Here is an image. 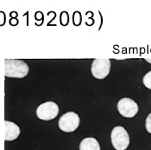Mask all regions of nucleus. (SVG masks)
Instances as JSON below:
<instances>
[{"label":"nucleus","instance_id":"obj_8","mask_svg":"<svg viewBox=\"0 0 151 150\" xmlns=\"http://www.w3.org/2000/svg\"><path fill=\"white\" fill-rule=\"evenodd\" d=\"M80 150H101L99 141L93 137H87L80 143Z\"/></svg>","mask_w":151,"mask_h":150},{"label":"nucleus","instance_id":"obj_2","mask_svg":"<svg viewBox=\"0 0 151 150\" xmlns=\"http://www.w3.org/2000/svg\"><path fill=\"white\" fill-rule=\"evenodd\" d=\"M111 140L113 148L116 150H126L130 142L128 132L122 126H116L112 129Z\"/></svg>","mask_w":151,"mask_h":150},{"label":"nucleus","instance_id":"obj_3","mask_svg":"<svg viewBox=\"0 0 151 150\" xmlns=\"http://www.w3.org/2000/svg\"><path fill=\"white\" fill-rule=\"evenodd\" d=\"M81 123V118L78 114L74 112H67L60 116L58 122L59 128L67 133L75 131Z\"/></svg>","mask_w":151,"mask_h":150},{"label":"nucleus","instance_id":"obj_1","mask_svg":"<svg viewBox=\"0 0 151 150\" xmlns=\"http://www.w3.org/2000/svg\"><path fill=\"white\" fill-rule=\"evenodd\" d=\"M5 63V76L13 78H23L29 74V68L28 64L18 59H6Z\"/></svg>","mask_w":151,"mask_h":150},{"label":"nucleus","instance_id":"obj_5","mask_svg":"<svg viewBox=\"0 0 151 150\" xmlns=\"http://www.w3.org/2000/svg\"><path fill=\"white\" fill-rule=\"evenodd\" d=\"M111 71V60L107 58L95 59L92 63L91 72L94 78L102 80L108 76Z\"/></svg>","mask_w":151,"mask_h":150},{"label":"nucleus","instance_id":"obj_7","mask_svg":"<svg viewBox=\"0 0 151 150\" xmlns=\"http://www.w3.org/2000/svg\"><path fill=\"white\" fill-rule=\"evenodd\" d=\"M4 124H5V135H4L5 141H14L20 135L21 130L18 125L10 121H5Z\"/></svg>","mask_w":151,"mask_h":150},{"label":"nucleus","instance_id":"obj_11","mask_svg":"<svg viewBox=\"0 0 151 150\" xmlns=\"http://www.w3.org/2000/svg\"><path fill=\"white\" fill-rule=\"evenodd\" d=\"M148 63H151V59H150V58H147V59H145Z\"/></svg>","mask_w":151,"mask_h":150},{"label":"nucleus","instance_id":"obj_10","mask_svg":"<svg viewBox=\"0 0 151 150\" xmlns=\"http://www.w3.org/2000/svg\"><path fill=\"white\" fill-rule=\"evenodd\" d=\"M145 127H146V130L151 134V113H150L147 118H146V121H145Z\"/></svg>","mask_w":151,"mask_h":150},{"label":"nucleus","instance_id":"obj_4","mask_svg":"<svg viewBox=\"0 0 151 150\" xmlns=\"http://www.w3.org/2000/svg\"><path fill=\"white\" fill-rule=\"evenodd\" d=\"M59 106L54 102H46L39 105L36 108V116L42 121H51L59 114Z\"/></svg>","mask_w":151,"mask_h":150},{"label":"nucleus","instance_id":"obj_6","mask_svg":"<svg viewBox=\"0 0 151 150\" xmlns=\"http://www.w3.org/2000/svg\"><path fill=\"white\" fill-rule=\"evenodd\" d=\"M116 107L119 114L126 118L135 117L139 111V107L137 103L134 100L128 97L120 99Z\"/></svg>","mask_w":151,"mask_h":150},{"label":"nucleus","instance_id":"obj_9","mask_svg":"<svg viewBox=\"0 0 151 150\" xmlns=\"http://www.w3.org/2000/svg\"><path fill=\"white\" fill-rule=\"evenodd\" d=\"M142 82L147 89L151 90V70L145 74V76L142 78Z\"/></svg>","mask_w":151,"mask_h":150}]
</instances>
